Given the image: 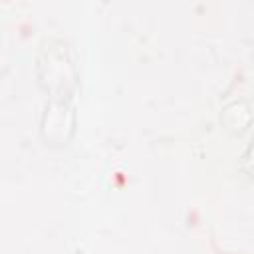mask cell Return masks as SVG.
Instances as JSON below:
<instances>
[{
    "label": "cell",
    "mask_w": 254,
    "mask_h": 254,
    "mask_svg": "<svg viewBox=\"0 0 254 254\" xmlns=\"http://www.w3.org/2000/svg\"><path fill=\"white\" fill-rule=\"evenodd\" d=\"M38 79L50 93V99H69L75 87V69L64 40L46 38L38 54Z\"/></svg>",
    "instance_id": "1"
},
{
    "label": "cell",
    "mask_w": 254,
    "mask_h": 254,
    "mask_svg": "<svg viewBox=\"0 0 254 254\" xmlns=\"http://www.w3.org/2000/svg\"><path fill=\"white\" fill-rule=\"evenodd\" d=\"M73 133V111L69 99H50L42 117V135L50 145H65Z\"/></svg>",
    "instance_id": "2"
}]
</instances>
